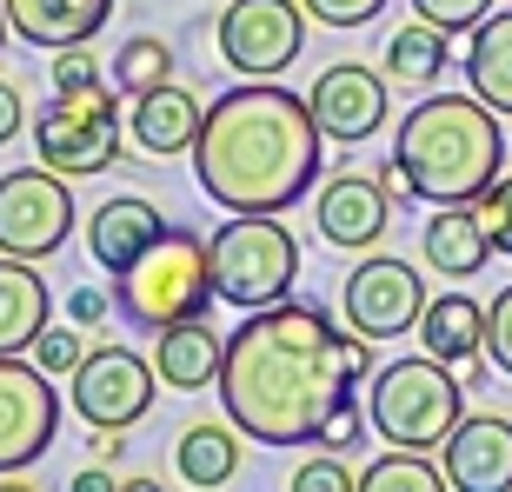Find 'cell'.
<instances>
[{
  "label": "cell",
  "mask_w": 512,
  "mask_h": 492,
  "mask_svg": "<svg viewBox=\"0 0 512 492\" xmlns=\"http://www.w3.org/2000/svg\"><path fill=\"white\" fill-rule=\"evenodd\" d=\"M353 393L340 326L313 300L253 306L220 353V406L260 446H313L333 399Z\"/></svg>",
  "instance_id": "1"
},
{
  "label": "cell",
  "mask_w": 512,
  "mask_h": 492,
  "mask_svg": "<svg viewBox=\"0 0 512 492\" xmlns=\"http://www.w3.org/2000/svg\"><path fill=\"white\" fill-rule=\"evenodd\" d=\"M320 120L300 94L273 80L227 87L200 120L193 180L227 213H286L320 180Z\"/></svg>",
  "instance_id": "2"
},
{
  "label": "cell",
  "mask_w": 512,
  "mask_h": 492,
  "mask_svg": "<svg viewBox=\"0 0 512 492\" xmlns=\"http://www.w3.org/2000/svg\"><path fill=\"white\" fill-rule=\"evenodd\" d=\"M393 160L406 173L413 200L433 207H473L479 193L506 173V133L479 94H426L399 120Z\"/></svg>",
  "instance_id": "3"
},
{
  "label": "cell",
  "mask_w": 512,
  "mask_h": 492,
  "mask_svg": "<svg viewBox=\"0 0 512 492\" xmlns=\"http://www.w3.org/2000/svg\"><path fill=\"white\" fill-rule=\"evenodd\" d=\"M366 419L386 446H419V453H439V439L466 419V386L453 379V366L433 360L426 346L406 353V360H386L373 373V399H366Z\"/></svg>",
  "instance_id": "4"
},
{
  "label": "cell",
  "mask_w": 512,
  "mask_h": 492,
  "mask_svg": "<svg viewBox=\"0 0 512 492\" xmlns=\"http://www.w3.org/2000/svg\"><path fill=\"white\" fill-rule=\"evenodd\" d=\"M207 300H213V266H207V240L193 227H167L127 273H114V306L147 333H160L173 320H200Z\"/></svg>",
  "instance_id": "5"
},
{
  "label": "cell",
  "mask_w": 512,
  "mask_h": 492,
  "mask_svg": "<svg viewBox=\"0 0 512 492\" xmlns=\"http://www.w3.org/2000/svg\"><path fill=\"white\" fill-rule=\"evenodd\" d=\"M207 266H213V300L253 313V306H273L293 293L300 240L286 233L280 213H227V227L207 240Z\"/></svg>",
  "instance_id": "6"
},
{
  "label": "cell",
  "mask_w": 512,
  "mask_h": 492,
  "mask_svg": "<svg viewBox=\"0 0 512 492\" xmlns=\"http://www.w3.org/2000/svg\"><path fill=\"white\" fill-rule=\"evenodd\" d=\"M34 153H40V167L67 173V180L107 173L120 160V87H107V80L60 87L47 100V114L34 120Z\"/></svg>",
  "instance_id": "7"
},
{
  "label": "cell",
  "mask_w": 512,
  "mask_h": 492,
  "mask_svg": "<svg viewBox=\"0 0 512 492\" xmlns=\"http://www.w3.org/2000/svg\"><path fill=\"white\" fill-rule=\"evenodd\" d=\"M80 207H74V187L67 173L54 167H14L0 173V253L7 260H54L67 233H74Z\"/></svg>",
  "instance_id": "8"
},
{
  "label": "cell",
  "mask_w": 512,
  "mask_h": 492,
  "mask_svg": "<svg viewBox=\"0 0 512 492\" xmlns=\"http://www.w3.org/2000/svg\"><path fill=\"white\" fill-rule=\"evenodd\" d=\"M153 393H160V373L133 346H87V360L67 373V406L87 426H127L133 433L153 413Z\"/></svg>",
  "instance_id": "9"
},
{
  "label": "cell",
  "mask_w": 512,
  "mask_h": 492,
  "mask_svg": "<svg viewBox=\"0 0 512 492\" xmlns=\"http://www.w3.org/2000/svg\"><path fill=\"white\" fill-rule=\"evenodd\" d=\"M60 433L54 373H40L27 353H0V479H20L34 459H47Z\"/></svg>",
  "instance_id": "10"
},
{
  "label": "cell",
  "mask_w": 512,
  "mask_h": 492,
  "mask_svg": "<svg viewBox=\"0 0 512 492\" xmlns=\"http://www.w3.org/2000/svg\"><path fill=\"white\" fill-rule=\"evenodd\" d=\"M306 47L300 0H233L220 14V60L240 80H280Z\"/></svg>",
  "instance_id": "11"
},
{
  "label": "cell",
  "mask_w": 512,
  "mask_h": 492,
  "mask_svg": "<svg viewBox=\"0 0 512 492\" xmlns=\"http://www.w3.org/2000/svg\"><path fill=\"white\" fill-rule=\"evenodd\" d=\"M346 326L366 333V340H399V333H419V313H426V280H419L413 260H393V253H373L346 273Z\"/></svg>",
  "instance_id": "12"
},
{
  "label": "cell",
  "mask_w": 512,
  "mask_h": 492,
  "mask_svg": "<svg viewBox=\"0 0 512 492\" xmlns=\"http://www.w3.org/2000/svg\"><path fill=\"white\" fill-rule=\"evenodd\" d=\"M306 107H313L326 140L360 147V140H373V133L386 127V74H373L360 60H340V67H326V74L313 80Z\"/></svg>",
  "instance_id": "13"
},
{
  "label": "cell",
  "mask_w": 512,
  "mask_h": 492,
  "mask_svg": "<svg viewBox=\"0 0 512 492\" xmlns=\"http://www.w3.org/2000/svg\"><path fill=\"white\" fill-rule=\"evenodd\" d=\"M439 466L453 492H512V419L466 413L439 439Z\"/></svg>",
  "instance_id": "14"
},
{
  "label": "cell",
  "mask_w": 512,
  "mask_h": 492,
  "mask_svg": "<svg viewBox=\"0 0 512 492\" xmlns=\"http://www.w3.org/2000/svg\"><path fill=\"white\" fill-rule=\"evenodd\" d=\"M313 220H320L326 246L366 253V246H380L386 220H393V193H386L380 173H333L313 200Z\"/></svg>",
  "instance_id": "15"
},
{
  "label": "cell",
  "mask_w": 512,
  "mask_h": 492,
  "mask_svg": "<svg viewBox=\"0 0 512 492\" xmlns=\"http://www.w3.org/2000/svg\"><path fill=\"white\" fill-rule=\"evenodd\" d=\"M200 120H207V107H200L187 87L160 80V87H147V94H133L127 133H133V147H140V153H153V160H173V153H193V140H200Z\"/></svg>",
  "instance_id": "16"
},
{
  "label": "cell",
  "mask_w": 512,
  "mask_h": 492,
  "mask_svg": "<svg viewBox=\"0 0 512 492\" xmlns=\"http://www.w3.org/2000/svg\"><path fill=\"white\" fill-rule=\"evenodd\" d=\"M167 233V220H160V207L153 200H140V193H120V200H107V207L87 220V253H94L107 273H127L140 253H147L153 240Z\"/></svg>",
  "instance_id": "17"
},
{
  "label": "cell",
  "mask_w": 512,
  "mask_h": 492,
  "mask_svg": "<svg viewBox=\"0 0 512 492\" xmlns=\"http://www.w3.org/2000/svg\"><path fill=\"white\" fill-rule=\"evenodd\" d=\"M220 353H227V340L207 320H173V326H160V346H153L147 360H153L167 393H207L213 379H220Z\"/></svg>",
  "instance_id": "18"
},
{
  "label": "cell",
  "mask_w": 512,
  "mask_h": 492,
  "mask_svg": "<svg viewBox=\"0 0 512 492\" xmlns=\"http://www.w3.org/2000/svg\"><path fill=\"white\" fill-rule=\"evenodd\" d=\"M114 14V0H7V20H14V34L27 47H80V40H94Z\"/></svg>",
  "instance_id": "19"
},
{
  "label": "cell",
  "mask_w": 512,
  "mask_h": 492,
  "mask_svg": "<svg viewBox=\"0 0 512 492\" xmlns=\"http://www.w3.org/2000/svg\"><path fill=\"white\" fill-rule=\"evenodd\" d=\"M419 246H426V266L446 273V280H473L479 266L499 253L486 220H479V207H439L433 220H426V240Z\"/></svg>",
  "instance_id": "20"
},
{
  "label": "cell",
  "mask_w": 512,
  "mask_h": 492,
  "mask_svg": "<svg viewBox=\"0 0 512 492\" xmlns=\"http://www.w3.org/2000/svg\"><path fill=\"white\" fill-rule=\"evenodd\" d=\"M47 320H54V300H47V280L34 273V260L0 253V353H27Z\"/></svg>",
  "instance_id": "21"
},
{
  "label": "cell",
  "mask_w": 512,
  "mask_h": 492,
  "mask_svg": "<svg viewBox=\"0 0 512 492\" xmlns=\"http://www.w3.org/2000/svg\"><path fill=\"white\" fill-rule=\"evenodd\" d=\"M419 346H426L433 360H446V366L479 360V346H486V306L466 300V293L426 300V313H419Z\"/></svg>",
  "instance_id": "22"
},
{
  "label": "cell",
  "mask_w": 512,
  "mask_h": 492,
  "mask_svg": "<svg viewBox=\"0 0 512 492\" xmlns=\"http://www.w3.org/2000/svg\"><path fill=\"white\" fill-rule=\"evenodd\" d=\"M466 87H473L493 114H512V7L479 20L473 47H466Z\"/></svg>",
  "instance_id": "23"
},
{
  "label": "cell",
  "mask_w": 512,
  "mask_h": 492,
  "mask_svg": "<svg viewBox=\"0 0 512 492\" xmlns=\"http://www.w3.org/2000/svg\"><path fill=\"white\" fill-rule=\"evenodd\" d=\"M173 466H180V479L200 492L213 486H233V473H240V426H213V419H200V426H187L180 433V446H173Z\"/></svg>",
  "instance_id": "24"
},
{
  "label": "cell",
  "mask_w": 512,
  "mask_h": 492,
  "mask_svg": "<svg viewBox=\"0 0 512 492\" xmlns=\"http://www.w3.org/2000/svg\"><path fill=\"white\" fill-rule=\"evenodd\" d=\"M446 74V34H439L433 20H413V27H399L386 40V80L399 87H439Z\"/></svg>",
  "instance_id": "25"
},
{
  "label": "cell",
  "mask_w": 512,
  "mask_h": 492,
  "mask_svg": "<svg viewBox=\"0 0 512 492\" xmlns=\"http://www.w3.org/2000/svg\"><path fill=\"white\" fill-rule=\"evenodd\" d=\"M360 492H446V466H433L419 446H393L360 473Z\"/></svg>",
  "instance_id": "26"
},
{
  "label": "cell",
  "mask_w": 512,
  "mask_h": 492,
  "mask_svg": "<svg viewBox=\"0 0 512 492\" xmlns=\"http://www.w3.org/2000/svg\"><path fill=\"white\" fill-rule=\"evenodd\" d=\"M160 80H173V47L160 34H133L114 54V87L120 94H147V87H160Z\"/></svg>",
  "instance_id": "27"
},
{
  "label": "cell",
  "mask_w": 512,
  "mask_h": 492,
  "mask_svg": "<svg viewBox=\"0 0 512 492\" xmlns=\"http://www.w3.org/2000/svg\"><path fill=\"white\" fill-rule=\"evenodd\" d=\"M27 360H34L40 373L67 379V373H74L80 360H87V346H80V333H74V326H54V320H47V326H40V340L27 346Z\"/></svg>",
  "instance_id": "28"
},
{
  "label": "cell",
  "mask_w": 512,
  "mask_h": 492,
  "mask_svg": "<svg viewBox=\"0 0 512 492\" xmlns=\"http://www.w3.org/2000/svg\"><path fill=\"white\" fill-rule=\"evenodd\" d=\"M366 426H373V419H366V406H353V393H346V399H333V406H326L320 446H326V453H353V446L366 439Z\"/></svg>",
  "instance_id": "29"
},
{
  "label": "cell",
  "mask_w": 512,
  "mask_h": 492,
  "mask_svg": "<svg viewBox=\"0 0 512 492\" xmlns=\"http://www.w3.org/2000/svg\"><path fill=\"white\" fill-rule=\"evenodd\" d=\"M413 14L433 20L439 34H466V27H479L493 14V0H413Z\"/></svg>",
  "instance_id": "30"
},
{
  "label": "cell",
  "mask_w": 512,
  "mask_h": 492,
  "mask_svg": "<svg viewBox=\"0 0 512 492\" xmlns=\"http://www.w3.org/2000/svg\"><path fill=\"white\" fill-rule=\"evenodd\" d=\"M473 207H479V220H486V233H493V246L512 260V173H499V180L479 193Z\"/></svg>",
  "instance_id": "31"
},
{
  "label": "cell",
  "mask_w": 512,
  "mask_h": 492,
  "mask_svg": "<svg viewBox=\"0 0 512 492\" xmlns=\"http://www.w3.org/2000/svg\"><path fill=\"white\" fill-rule=\"evenodd\" d=\"M306 20H320V27H333V34H353V27H366V20L380 14L386 0H300Z\"/></svg>",
  "instance_id": "32"
},
{
  "label": "cell",
  "mask_w": 512,
  "mask_h": 492,
  "mask_svg": "<svg viewBox=\"0 0 512 492\" xmlns=\"http://www.w3.org/2000/svg\"><path fill=\"white\" fill-rule=\"evenodd\" d=\"M353 486H360V479L346 473L340 453H326V446H320V459H306L300 473H293V492H353Z\"/></svg>",
  "instance_id": "33"
},
{
  "label": "cell",
  "mask_w": 512,
  "mask_h": 492,
  "mask_svg": "<svg viewBox=\"0 0 512 492\" xmlns=\"http://www.w3.org/2000/svg\"><path fill=\"white\" fill-rule=\"evenodd\" d=\"M486 353H493V366L512 379V286L486 306Z\"/></svg>",
  "instance_id": "34"
},
{
  "label": "cell",
  "mask_w": 512,
  "mask_h": 492,
  "mask_svg": "<svg viewBox=\"0 0 512 492\" xmlns=\"http://www.w3.org/2000/svg\"><path fill=\"white\" fill-rule=\"evenodd\" d=\"M100 80V60L87 54V40L80 47H54V94L60 87H94Z\"/></svg>",
  "instance_id": "35"
},
{
  "label": "cell",
  "mask_w": 512,
  "mask_h": 492,
  "mask_svg": "<svg viewBox=\"0 0 512 492\" xmlns=\"http://www.w3.org/2000/svg\"><path fill=\"white\" fill-rule=\"evenodd\" d=\"M340 360H346V373H353V386H360V379L373 373V340H366V333H340Z\"/></svg>",
  "instance_id": "36"
},
{
  "label": "cell",
  "mask_w": 512,
  "mask_h": 492,
  "mask_svg": "<svg viewBox=\"0 0 512 492\" xmlns=\"http://www.w3.org/2000/svg\"><path fill=\"white\" fill-rule=\"evenodd\" d=\"M67 313H74V326H100V320H107V293L80 286V293H67Z\"/></svg>",
  "instance_id": "37"
},
{
  "label": "cell",
  "mask_w": 512,
  "mask_h": 492,
  "mask_svg": "<svg viewBox=\"0 0 512 492\" xmlns=\"http://www.w3.org/2000/svg\"><path fill=\"white\" fill-rule=\"evenodd\" d=\"M20 127H27V107H20V87H7V80H0V147H7V140H14Z\"/></svg>",
  "instance_id": "38"
},
{
  "label": "cell",
  "mask_w": 512,
  "mask_h": 492,
  "mask_svg": "<svg viewBox=\"0 0 512 492\" xmlns=\"http://www.w3.org/2000/svg\"><path fill=\"white\" fill-rule=\"evenodd\" d=\"M120 479L107 473V466H87V473H74V492H114Z\"/></svg>",
  "instance_id": "39"
},
{
  "label": "cell",
  "mask_w": 512,
  "mask_h": 492,
  "mask_svg": "<svg viewBox=\"0 0 512 492\" xmlns=\"http://www.w3.org/2000/svg\"><path fill=\"white\" fill-rule=\"evenodd\" d=\"M7 34H14V20H7V0H0V40H7Z\"/></svg>",
  "instance_id": "40"
}]
</instances>
